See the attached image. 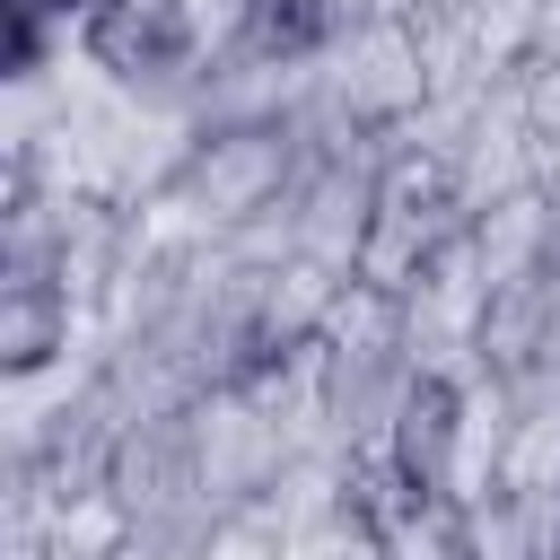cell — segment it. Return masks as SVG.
<instances>
[{
  "mask_svg": "<svg viewBox=\"0 0 560 560\" xmlns=\"http://www.w3.org/2000/svg\"><path fill=\"white\" fill-rule=\"evenodd\" d=\"M551 560H560V542H551Z\"/></svg>",
  "mask_w": 560,
  "mask_h": 560,
  "instance_id": "cell-14",
  "label": "cell"
},
{
  "mask_svg": "<svg viewBox=\"0 0 560 560\" xmlns=\"http://www.w3.org/2000/svg\"><path fill=\"white\" fill-rule=\"evenodd\" d=\"M376 455H385L420 499L464 508V499H455V455H464V376H411L402 402H394V420H385V438H376Z\"/></svg>",
  "mask_w": 560,
  "mask_h": 560,
  "instance_id": "cell-5",
  "label": "cell"
},
{
  "mask_svg": "<svg viewBox=\"0 0 560 560\" xmlns=\"http://www.w3.org/2000/svg\"><path fill=\"white\" fill-rule=\"evenodd\" d=\"M210 52H219V26H210L201 0H105L79 26V61L105 88H122L131 105L175 114V122H192Z\"/></svg>",
  "mask_w": 560,
  "mask_h": 560,
  "instance_id": "cell-2",
  "label": "cell"
},
{
  "mask_svg": "<svg viewBox=\"0 0 560 560\" xmlns=\"http://www.w3.org/2000/svg\"><path fill=\"white\" fill-rule=\"evenodd\" d=\"M350 9H359V18H429L438 0H350Z\"/></svg>",
  "mask_w": 560,
  "mask_h": 560,
  "instance_id": "cell-11",
  "label": "cell"
},
{
  "mask_svg": "<svg viewBox=\"0 0 560 560\" xmlns=\"http://www.w3.org/2000/svg\"><path fill=\"white\" fill-rule=\"evenodd\" d=\"M105 560H175V551H166V542H149V534H131V542H114Z\"/></svg>",
  "mask_w": 560,
  "mask_h": 560,
  "instance_id": "cell-12",
  "label": "cell"
},
{
  "mask_svg": "<svg viewBox=\"0 0 560 560\" xmlns=\"http://www.w3.org/2000/svg\"><path fill=\"white\" fill-rule=\"evenodd\" d=\"M96 306L70 280H9L0 289V376L35 385V376H70V350L88 341Z\"/></svg>",
  "mask_w": 560,
  "mask_h": 560,
  "instance_id": "cell-6",
  "label": "cell"
},
{
  "mask_svg": "<svg viewBox=\"0 0 560 560\" xmlns=\"http://www.w3.org/2000/svg\"><path fill=\"white\" fill-rule=\"evenodd\" d=\"M306 175V122L271 114V122H192L166 184L140 201L158 228L192 236V245H228L236 228H254L289 184Z\"/></svg>",
  "mask_w": 560,
  "mask_h": 560,
  "instance_id": "cell-1",
  "label": "cell"
},
{
  "mask_svg": "<svg viewBox=\"0 0 560 560\" xmlns=\"http://www.w3.org/2000/svg\"><path fill=\"white\" fill-rule=\"evenodd\" d=\"M516 105H525V122H534L542 140L560 131V26L525 52V70H516Z\"/></svg>",
  "mask_w": 560,
  "mask_h": 560,
  "instance_id": "cell-9",
  "label": "cell"
},
{
  "mask_svg": "<svg viewBox=\"0 0 560 560\" xmlns=\"http://www.w3.org/2000/svg\"><path fill=\"white\" fill-rule=\"evenodd\" d=\"M184 446H192V481H201V508H210V516L254 508V499L289 472V455H306V446L280 429V411H271L262 394H245V385L192 394V402H184Z\"/></svg>",
  "mask_w": 560,
  "mask_h": 560,
  "instance_id": "cell-4",
  "label": "cell"
},
{
  "mask_svg": "<svg viewBox=\"0 0 560 560\" xmlns=\"http://www.w3.org/2000/svg\"><path fill=\"white\" fill-rule=\"evenodd\" d=\"M542 184H551V192H560V131H551V140H542Z\"/></svg>",
  "mask_w": 560,
  "mask_h": 560,
  "instance_id": "cell-13",
  "label": "cell"
},
{
  "mask_svg": "<svg viewBox=\"0 0 560 560\" xmlns=\"http://www.w3.org/2000/svg\"><path fill=\"white\" fill-rule=\"evenodd\" d=\"M9 9H26V18H44V26H61V35L79 44V26H88L105 0H9Z\"/></svg>",
  "mask_w": 560,
  "mask_h": 560,
  "instance_id": "cell-10",
  "label": "cell"
},
{
  "mask_svg": "<svg viewBox=\"0 0 560 560\" xmlns=\"http://www.w3.org/2000/svg\"><path fill=\"white\" fill-rule=\"evenodd\" d=\"M350 18H359L350 0H228V18H219V52H236V61H271V70H315V61L341 44Z\"/></svg>",
  "mask_w": 560,
  "mask_h": 560,
  "instance_id": "cell-7",
  "label": "cell"
},
{
  "mask_svg": "<svg viewBox=\"0 0 560 560\" xmlns=\"http://www.w3.org/2000/svg\"><path fill=\"white\" fill-rule=\"evenodd\" d=\"M429 88H438V61H429L420 18H350L341 44L315 61V96H324L341 122L376 131V140L402 131V122L429 105Z\"/></svg>",
  "mask_w": 560,
  "mask_h": 560,
  "instance_id": "cell-3",
  "label": "cell"
},
{
  "mask_svg": "<svg viewBox=\"0 0 560 560\" xmlns=\"http://www.w3.org/2000/svg\"><path fill=\"white\" fill-rule=\"evenodd\" d=\"M464 236H472L490 289H525V280H542V271H560V192H551V184H525V192L472 210Z\"/></svg>",
  "mask_w": 560,
  "mask_h": 560,
  "instance_id": "cell-8",
  "label": "cell"
}]
</instances>
